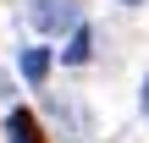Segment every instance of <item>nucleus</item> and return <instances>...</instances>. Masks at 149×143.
I'll list each match as a JSON object with an SVG mask.
<instances>
[{
  "instance_id": "nucleus-1",
  "label": "nucleus",
  "mask_w": 149,
  "mask_h": 143,
  "mask_svg": "<svg viewBox=\"0 0 149 143\" xmlns=\"http://www.w3.org/2000/svg\"><path fill=\"white\" fill-rule=\"evenodd\" d=\"M6 138L11 143H44V127H39V116H33L28 105H17V110L6 116Z\"/></svg>"
},
{
  "instance_id": "nucleus-2",
  "label": "nucleus",
  "mask_w": 149,
  "mask_h": 143,
  "mask_svg": "<svg viewBox=\"0 0 149 143\" xmlns=\"http://www.w3.org/2000/svg\"><path fill=\"white\" fill-rule=\"evenodd\" d=\"M88 44H94V33H88V28H77V33H72V39H66V50H61V61H66V66H83V61H88V55H94V50H88Z\"/></svg>"
},
{
  "instance_id": "nucleus-3",
  "label": "nucleus",
  "mask_w": 149,
  "mask_h": 143,
  "mask_svg": "<svg viewBox=\"0 0 149 143\" xmlns=\"http://www.w3.org/2000/svg\"><path fill=\"white\" fill-rule=\"evenodd\" d=\"M44 72H50V50H44V44L22 50V77H28V83H44Z\"/></svg>"
},
{
  "instance_id": "nucleus-4",
  "label": "nucleus",
  "mask_w": 149,
  "mask_h": 143,
  "mask_svg": "<svg viewBox=\"0 0 149 143\" xmlns=\"http://www.w3.org/2000/svg\"><path fill=\"white\" fill-rule=\"evenodd\" d=\"M144 116H149V83H144Z\"/></svg>"
},
{
  "instance_id": "nucleus-5",
  "label": "nucleus",
  "mask_w": 149,
  "mask_h": 143,
  "mask_svg": "<svg viewBox=\"0 0 149 143\" xmlns=\"http://www.w3.org/2000/svg\"><path fill=\"white\" fill-rule=\"evenodd\" d=\"M127 6H144V0H127Z\"/></svg>"
}]
</instances>
